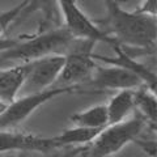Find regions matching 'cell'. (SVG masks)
<instances>
[{
  "mask_svg": "<svg viewBox=\"0 0 157 157\" xmlns=\"http://www.w3.org/2000/svg\"><path fill=\"white\" fill-rule=\"evenodd\" d=\"M134 92L135 89L118 90L106 104L109 124L124 121L135 113Z\"/></svg>",
  "mask_w": 157,
  "mask_h": 157,
  "instance_id": "obj_11",
  "label": "cell"
},
{
  "mask_svg": "<svg viewBox=\"0 0 157 157\" xmlns=\"http://www.w3.org/2000/svg\"><path fill=\"white\" fill-rule=\"evenodd\" d=\"M28 6H29V0H22L17 6H13L12 8L7 9V11L0 12V38L3 37V34L8 30V28L11 26L22 13L26 12Z\"/></svg>",
  "mask_w": 157,
  "mask_h": 157,
  "instance_id": "obj_15",
  "label": "cell"
},
{
  "mask_svg": "<svg viewBox=\"0 0 157 157\" xmlns=\"http://www.w3.org/2000/svg\"><path fill=\"white\" fill-rule=\"evenodd\" d=\"M17 157H29V153H25V152H21V153H18Z\"/></svg>",
  "mask_w": 157,
  "mask_h": 157,
  "instance_id": "obj_20",
  "label": "cell"
},
{
  "mask_svg": "<svg viewBox=\"0 0 157 157\" xmlns=\"http://www.w3.org/2000/svg\"><path fill=\"white\" fill-rule=\"evenodd\" d=\"M59 148L54 136L46 137L26 132H18L12 130H0V153L7 152H39L47 153Z\"/></svg>",
  "mask_w": 157,
  "mask_h": 157,
  "instance_id": "obj_9",
  "label": "cell"
},
{
  "mask_svg": "<svg viewBox=\"0 0 157 157\" xmlns=\"http://www.w3.org/2000/svg\"><path fill=\"white\" fill-rule=\"evenodd\" d=\"M58 8L64 20V28L75 39L92 43H107L114 50L121 47L115 38H113L109 33H106L86 16L84 11L78 7L76 0H58Z\"/></svg>",
  "mask_w": 157,
  "mask_h": 157,
  "instance_id": "obj_5",
  "label": "cell"
},
{
  "mask_svg": "<svg viewBox=\"0 0 157 157\" xmlns=\"http://www.w3.org/2000/svg\"><path fill=\"white\" fill-rule=\"evenodd\" d=\"M135 111L143 117L149 123H156L157 121V98L156 92L147 85H141L134 92Z\"/></svg>",
  "mask_w": 157,
  "mask_h": 157,
  "instance_id": "obj_13",
  "label": "cell"
},
{
  "mask_svg": "<svg viewBox=\"0 0 157 157\" xmlns=\"http://www.w3.org/2000/svg\"><path fill=\"white\" fill-rule=\"evenodd\" d=\"M96 43L77 39L71 51L66 54L63 70L54 86H82L89 80L97 62L92 58ZM84 92V90H82Z\"/></svg>",
  "mask_w": 157,
  "mask_h": 157,
  "instance_id": "obj_6",
  "label": "cell"
},
{
  "mask_svg": "<svg viewBox=\"0 0 157 157\" xmlns=\"http://www.w3.org/2000/svg\"><path fill=\"white\" fill-rule=\"evenodd\" d=\"M26 75V66L13 64L0 67V100L11 104L20 94Z\"/></svg>",
  "mask_w": 157,
  "mask_h": 157,
  "instance_id": "obj_10",
  "label": "cell"
},
{
  "mask_svg": "<svg viewBox=\"0 0 157 157\" xmlns=\"http://www.w3.org/2000/svg\"><path fill=\"white\" fill-rule=\"evenodd\" d=\"M73 93H84L78 85L76 86H51L42 92L30 93V94L18 96L11 102L6 113L0 117V130H12L18 124L25 122L37 109L43 106L55 98L73 94Z\"/></svg>",
  "mask_w": 157,
  "mask_h": 157,
  "instance_id": "obj_4",
  "label": "cell"
},
{
  "mask_svg": "<svg viewBox=\"0 0 157 157\" xmlns=\"http://www.w3.org/2000/svg\"><path fill=\"white\" fill-rule=\"evenodd\" d=\"M17 42H18V38H6V37H2V38H0V52L4 51V50H7V48L13 47Z\"/></svg>",
  "mask_w": 157,
  "mask_h": 157,
  "instance_id": "obj_18",
  "label": "cell"
},
{
  "mask_svg": "<svg viewBox=\"0 0 157 157\" xmlns=\"http://www.w3.org/2000/svg\"><path fill=\"white\" fill-rule=\"evenodd\" d=\"M64 55H47L25 63L26 75L18 96L42 92L54 86L64 66Z\"/></svg>",
  "mask_w": 157,
  "mask_h": 157,
  "instance_id": "obj_8",
  "label": "cell"
},
{
  "mask_svg": "<svg viewBox=\"0 0 157 157\" xmlns=\"http://www.w3.org/2000/svg\"><path fill=\"white\" fill-rule=\"evenodd\" d=\"M106 17L102 22L106 33L117 39L122 47H131L141 52H152L156 48L157 17L144 16L123 9L118 0H105Z\"/></svg>",
  "mask_w": 157,
  "mask_h": 157,
  "instance_id": "obj_1",
  "label": "cell"
},
{
  "mask_svg": "<svg viewBox=\"0 0 157 157\" xmlns=\"http://www.w3.org/2000/svg\"><path fill=\"white\" fill-rule=\"evenodd\" d=\"M55 7H58V0H29L26 12H32L34 9H41L45 12L47 18H51Z\"/></svg>",
  "mask_w": 157,
  "mask_h": 157,
  "instance_id": "obj_16",
  "label": "cell"
},
{
  "mask_svg": "<svg viewBox=\"0 0 157 157\" xmlns=\"http://www.w3.org/2000/svg\"><path fill=\"white\" fill-rule=\"evenodd\" d=\"M102 128H85V127L73 126L72 128H67L59 135L54 136L59 148L68 145H88L98 135Z\"/></svg>",
  "mask_w": 157,
  "mask_h": 157,
  "instance_id": "obj_14",
  "label": "cell"
},
{
  "mask_svg": "<svg viewBox=\"0 0 157 157\" xmlns=\"http://www.w3.org/2000/svg\"><path fill=\"white\" fill-rule=\"evenodd\" d=\"M77 39L64 26L42 32L38 36L18 38L11 48L0 52V67L24 64L47 55H66L72 50Z\"/></svg>",
  "mask_w": 157,
  "mask_h": 157,
  "instance_id": "obj_2",
  "label": "cell"
},
{
  "mask_svg": "<svg viewBox=\"0 0 157 157\" xmlns=\"http://www.w3.org/2000/svg\"><path fill=\"white\" fill-rule=\"evenodd\" d=\"M141 85L145 84L132 71L111 64L101 66L97 62L90 78L81 86V89L84 93H102L107 90L137 89Z\"/></svg>",
  "mask_w": 157,
  "mask_h": 157,
  "instance_id": "obj_7",
  "label": "cell"
},
{
  "mask_svg": "<svg viewBox=\"0 0 157 157\" xmlns=\"http://www.w3.org/2000/svg\"><path fill=\"white\" fill-rule=\"evenodd\" d=\"M147 121L139 114H132L130 118L107 124L92 140L88 147L82 148L81 157H113L124 147L136 141L141 135Z\"/></svg>",
  "mask_w": 157,
  "mask_h": 157,
  "instance_id": "obj_3",
  "label": "cell"
},
{
  "mask_svg": "<svg viewBox=\"0 0 157 157\" xmlns=\"http://www.w3.org/2000/svg\"><path fill=\"white\" fill-rule=\"evenodd\" d=\"M8 106H9L8 102L3 101V100H0V117H2L4 113H6V110L8 109Z\"/></svg>",
  "mask_w": 157,
  "mask_h": 157,
  "instance_id": "obj_19",
  "label": "cell"
},
{
  "mask_svg": "<svg viewBox=\"0 0 157 157\" xmlns=\"http://www.w3.org/2000/svg\"><path fill=\"white\" fill-rule=\"evenodd\" d=\"M71 122L73 126L85 128H104L109 124L106 104H98L82 111L75 113L71 115Z\"/></svg>",
  "mask_w": 157,
  "mask_h": 157,
  "instance_id": "obj_12",
  "label": "cell"
},
{
  "mask_svg": "<svg viewBox=\"0 0 157 157\" xmlns=\"http://www.w3.org/2000/svg\"><path fill=\"white\" fill-rule=\"evenodd\" d=\"M135 12L144 16L157 17V0H143L140 6L135 9Z\"/></svg>",
  "mask_w": 157,
  "mask_h": 157,
  "instance_id": "obj_17",
  "label": "cell"
}]
</instances>
